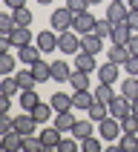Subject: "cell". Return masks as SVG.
<instances>
[{"label": "cell", "mask_w": 138, "mask_h": 152, "mask_svg": "<svg viewBox=\"0 0 138 152\" xmlns=\"http://www.w3.org/2000/svg\"><path fill=\"white\" fill-rule=\"evenodd\" d=\"M58 49L63 55H78L81 52V34L75 29H66V32H58Z\"/></svg>", "instance_id": "cell-1"}, {"label": "cell", "mask_w": 138, "mask_h": 152, "mask_svg": "<svg viewBox=\"0 0 138 152\" xmlns=\"http://www.w3.org/2000/svg\"><path fill=\"white\" fill-rule=\"evenodd\" d=\"M72 23H75V12L69 6L52 12V29H55V32H66V29H72Z\"/></svg>", "instance_id": "cell-2"}, {"label": "cell", "mask_w": 138, "mask_h": 152, "mask_svg": "<svg viewBox=\"0 0 138 152\" xmlns=\"http://www.w3.org/2000/svg\"><path fill=\"white\" fill-rule=\"evenodd\" d=\"M98 132H101L104 141H118L124 129H121V121L115 118V115H109V118H104L101 124H98Z\"/></svg>", "instance_id": "cell-3"}, {"label": "cell", "mask_w": 138, "mask_h": 152, "mask_svg": "<svg viewBox=\"0 0 138 152\" xmlns=\"http://www.w3.org/2000/svg\"><path fill=\"white\" fill-rule=\"evenodd\" d=\"M95 20H98V17L89 15V9H86V12H75V23H72V29H75L78 34H89V32H95Z\"/></svg>", "instance_id": "cell-4"}, {"label": "cell", "mask_w": 138, "mask_h": 152, "mask_svg": "<svg viewBox=\"0 0 138 152\" xmlns=\"http://www.w3.org/2000/svg\"><path fill=\"white\" fill-rule=\"evenodd\" d=\"M109 115H115L118 121H124L127 115H132V101L124 95H115V101L109 103Z\"/></svg>", "instance_id": "cell-5"}, {"label": "cell", "mask_w": 138, "mask_h": 152, "mask_svg": "<svg viewBox=\"0 0 138 152\" xmlns=\"http://www.w3.org/2000/svg\"><path fill=\"white\" fill-rule=\"evenodd\" d=\"M34 43H37V49H40L43 55H49V52L58 49V32H46V29H43L40 34H34Z\"/></svg>", "instance_id": "cell-6"}, {"label": "cell", "mask_w": 138, "mask_h": 152, "mask_svg": "<svg viewBox=\"0 0 138 152\" xmlns=\"http://www.w3.org/2000/svg\"><path fill=\"white\" fill-rule=\"evenodd\" d=\"M37 126H40V124L32 118V112H23V115H17V118H15V129H17L23 138H26V135H34V129H37Z\"/></svg>", "instance_id": "cell-7"}, {"label": "cell", "mask_w": 138, "mask_h": 152, "mask_svg": "<svg viewBox=\"0 0 138 152\" xmlns=\"http://www.w3.org/2000/svg\"><path fill=\"white\" fill-rule=\"evenodd\" d=\"M40 55L43 52L37 49V43H29V46H20V49H17V60H20V63H23V66H32V63H37V60H40Z\"/></svg>", "instance_id": "cell-8"}, {"label": "cell", "mask_w": 138, "mask_h": 152, "mask_svg": "<svg viewBox=\"0 0 138 152\" xmlns=\"http://www.w3.org/2000/svg\"><path fill=\"white\" fill-rule=\"evenodd\" d=\"M75 58V69H81V72H98V63H95V55L92 52H78V55H72Z\"/></svg>", "instance_id": "cell-9"}, {"label": "cell", "mask_w": 138, "mask_h": 152, "mask_svg": "<svg viewBox=\"0 0 138 152\" xmlns=\"http://www.w3.org/2000/svg\"><path fill=\"white\" fill-rule=\"evenodd\" d=\"M95 103V92L89 89H75L72 92V109H89Z\"/></svg>", "instance_id": "cell-10"}, {"label": "cell", "mask_w": 138, "mask_h": 152, "mask_svg": "<svg viewBox=\"0 0 138 152\" xmlns=\"http://www.w3.org/2000/svg\"><path fill=\"white\" fill-rule=\"evenodd\" d=\"M118 75H121V66L118 63H101L98 66V77H101L104 83H118Z\"/></svg>", "instance_id": "cell-11"}, {"label": "cell", "mask_w": 138, "mask_h": 152, "mask_svg": "<svg viewBox=\"0 0 138 152\" xmlns=\"http://www.w3.org/2000/svg\"><path fill=\"white\" fill-rule=\"evenodd\" d=\"M9 34H12V43H15L17 49H20V46H29V43L34 40V34L29 32V26H15Z\"/></svg>", "instance_id": "cell-12"}, {"label": "cell", "mask_w": 138, "mask_h": 152, "mask_svg": "<svg viewBox=\"0 0 138 152\" xmlns=\"http://www.w3.org/2000/svg\"><path fill=\"white\" fill-rule=\"evenodd\" d=\"M60 138H63V132H60L58 126H49V129H40V141L46 149H58L60 144Z\"/></svg>", "instance_id": "cell-13"}, {"label": "cell", "mask_w": 138, "mask_h": 152, "mask_svg": "<svg viewBox=\"0 0 138 152\" xmlns=\"http://www.w3.org/2000/svg\"><path fill=\"white\" fill-rule=\"evenodd\" d=\"M81 49H84V52H92V55H98V52L104 49V37H98L95 32L81 34Z\"/></svg>", "instance_id": "cell-14"}, {"label": "cell", "mask_w": 138, "mask_h": 152, "mask_svg": "<svg viewBox=\"0 0 138 152\" xmlns=\"http://www.w3.org/2000/svg\"><path fill=\"white\" fill-rule=\"evenodd\" d=\"M69 60H52V80L58 83H69Z\"/></svg>", "instance_id": "cell-15"}, {"label": "cell", "mask_w": 138, "mask_h": 152, "mask_svg": "<svg viewBox=\"0 0 138 152\" xmlns=\"http://www.w3.org/2000/svg\"><path fill=\"white\" fill-rule=\"evenodd\" d=\"M78 124V118L72 115V109L66 112H55V126L60 129V132H72V126Z\"/></svg>", "instance_id": "cell-16"}, {"label": "cell", "mask_w": 138, "mask_h": 152, "mask_svg": "<svg viewBox=\"0 0 138 152\" xmlns=\"http://www.w3.org/2000/svg\"><path fill=\"white\" fill-rule=\"evenodd\" d=\"M127 15H129V6H127V3H109V6H106V17H109L112 23H124Z\"/></svg>", "instance_id": "cell-17"}, {"label": "cell", "mask_w": 138, "mask_h": 152, "mask_svg": "<svg viewBox=\"0 0 138 152\" xmlns=\"http://www.w3.org/2000/svg\"><path fill=\"white\" fill-rule=\"evenodd\" d=\"M129 37H132V29L127 26V20H124V23H112V34H109L112 43H124V46H127Z\"/></svg>", "instance_id": "cell-18"}, {"label": "cell", "mask_w": 138, "mask_h": 152, "mask_svg": "<svg viewBox=\"0 0 138 152\" xmlns=\"http://www.w3.org/2000/svg\"><path fill=\"white\" fill-rule=\"evenodd\" d=\"M129 58H132V52H129L124 43H112V46H109V60H112V63L121 66V63H127Z\"/></svg>", "instance_id": "cell-19"}, {"label": "cell", "mask_w": 138, "mask_h": 152, "mask_svg": "<svg viewBox=\"0 0 138 152\" xmlns=\"http://www.w3.org/2000/svg\"><path fill=\"white\" fill-rule=\"evenodd\" d=\"M32 72H34V77H37V83L52 80V63H49V60H37V63H32Z\"/></svg>", "instance_id": "cell-20"}, {"label": "cell", "mask_w": 138, "mask_h": 152, "mask_svg": "<svg viewBox=\"0 0 138 152\" xmlns=\"http://www.w3.org/2000/svg\"><path fill=\"white\" fill-rule=\"evenodd\" d=\"M52 112H55V106H52V103H43V101H40V103H37V106L32 109V118H34V121H37V124L43 126V124H49Z\"/></svg>", "instance_id": "cell-21"}, {"label": "cell", "mask_w": 138, "mask_h": 152, "mask_svg": "<svg viewBox=\"0 0 138 152\" xmlns=\"http://www.w3.org/2000/svg\"><path fill=\"white\" fill-rule=\"evenodd\" d=\"M15 77H17V83H20V92H23V89H34V86H37V77H34L32 66H29V69H20Z\"/></svg>", "instance_id": "cell-22"}, {"label": "cell", "mask_w": 138, "mask_h": 152, "mask_svg": "<svg viewBox=\"0 0 138 152\" xmlns=\"http://www.w3.org/2000/svg\"><path fill=\"white\" fill-rule=\"evenodd\" d=\"M49 103L55 106V112H66V109H72V95H66V92H55L49 98Z\"/></svg>", "instance_id": "cell-23"}, {"label": "cell", "mask_w": 138, "mask_h": 152, "mask_svg": "<svg viewBox=\"0 0 138 152\" xmlns=\"http://www.w3.org/2000/svg\"><path fill=\"white\" fill-rule=\"evenodd\" d=\"M37 103H40V95L34 92V89H23V92H20V106H23V112H32Z\"/></svg>", "instance_id": "cell-24"}, {"label": "cell", "mask_w": 138, "mask_h": 152, "mask_svg": "<svg viewBox=\"0 0 138 152\" xmlns=\"http://www.w3.org/2000/svg\"><path fill=\"white\" fill-rule=\"evenodd\" d=\"M95 101L98 103H112L115 101V89H112V83H98V89H95Z\"/></svg>", "instance_id": "cell-25"}, {"label": "cell", "mask_w": 138, "mask_h": 152, "mask_svg": "<svg viewBox=\"0 0 138 152\" xmlns=\"http://www.w3.org/2000/svg\"><path fill=\"white\" fill-rule=\"evenodd\" d=\"M3 149H23V135L17 132V129H12V132H6L3 135Z\"/></svg>", "instance_id": "cell-26"}, {"label": "cell", "mask_w": 138, "mask_h": 152, "mask_svg": "<svg viewBox=\"0 0 138 152\" xmlns=\"http://www.w3.org/2000/svg\"><path fill=\"white\" fill-rule=\"evenodd\" d=\"M86 112H89V118H92L95 124H101L104 118H109V103H98V101H95Z\"/></svg>", "instance_id": "cell-27"}, {"label": "cell", "mask_w": 138, "mask_h": 152, "mask_svg": "<svg viewBox=\"0 0 138 152\" xmlns=\"http://www.w3.org/2000/svg\"><path fill=\"white\" fill-rule=\"evenodd\" d=\"M69 83H72V92H75V89H89V72L75 69V72L69 75Z\"/></svg>", "instance_id": "cell-28"}, {"label": "cell", "mask_w": 138, "mask_h": 152, "mask_svg": "<svg viewBox=\"0 0 138 152\" xmlns=\"http://www.w3.org/2000/svg\"><path fill=\"white\" fill-rule=\"evenodd\" d=\"M92 124H95L92 118H86V121H78L75 126H72V135H75L78 141H84V138H89V135H92Z\"/></svg>", "instance_id": "cell-29"}, {"label": "cell", "mask_w": 138, "mask_h": 152, "mask_svg": "<svg viewBox=\"0 0 138 152\" xmlns=\"http://www.w3.org/2000/svg\"><path fill=\"white\" fill-rule=\"evenodd\" d=\"M121 95L129 98V101H135V98H138V77H135V75H129L127 80L121 83Z\"/></svg>", "instance_id": "cell-30"}, {"label": "cell", "mask_w": 138, "mask_h": 152, "mask_svg": "<svg viewBox=\"0 0 138 152\" xmlns=\"http://www.w3.org/2000/svg\"><path fill=\"white\" fill-rule=\"evenodd\" d=\"M0 89H3V95H17L20 92V83H17L15 75H3V80H0Z\"/></svg>", "instance_id": "cell-31"}, {"label": "cell", "mask_w": 138, "mask_h": 152, "mask_svg": "<svg viewBox=\"0 0 138 152\" xmlns=\"http://www.w3.org/2000/svg\"><path fill=\"white\" fill-rule=\"evenodd\" d=\"M118 149H127V152L138 149V135H132V132H121V138H118Z\"/></svg>", "instance_id": "cell-32"}, {"label": "cell", "mask_w": 138, "mask_h": 152, "mask_svg": "<svg viewBox=\"0 0 138 152\" xmlns=\"http://www.w3.org/2000/svg\"><path fill=\"white\" fill-rule=\"evenodd\" d=\"M15 66H17V58H12L9 52H0V72H3V75H12Z\"/></svg>", "instance_id": "cell-33"}, {"label": "cell", "mask_w": 138, "mask_h": 152, "mask_svg": "<svg viewBox=\"0 0 138 152\" xmlns=\"http://www.w3.org/2000/svg\"><path fill=\"white\" fill-rule=\"evenodd\" d=\"M95 34H98V37H109L112 34V20L109 17H98V20H95Z\"/></svg>", "instance_id": "cell-34"}, {"label": "cell", "mask_w": 138, "mask_h": 152, "mask_svg": "<svg viewBox=\"0 0 138 152\" xmlns=\"http://www.w3.org/2000/svg\"><path fill=\"white\" fill-rule=\"evenodd\" d=\"M12 15H15V23H17V26H32V17H34V15H32L26 6L17 9V12H12Z\"/></svg>", "instance_id": "cell-35"}, {"label": "cell", "mask_w": 138, "mask_h": 152, "mask_svg": "<svg viewBox=\"0 0 138 152\" xmlns=\"http://www.w3.org/2000/svg\"><path fill=\"white\" fill-rule=\"evenodd\" d=\"M121 129L124 132H132V135H138V115L132 112V115H127V118L121 121Z\"/></svg>", "instance_id": "cell-36"}, {"label": "cell", "mask_w": 138, "mask_h": 152, "mask_svg": "<svg viewBox=\"0 0 138 152\" xmlns=\"http://www.w3.org/2000/svg\"><path fill=\"white\" fill-rule=\"evenodd\" d=\"M23 149H29V152H40V149H46V146H43V141H40V138L26 135V138H23Z\"/></svg>", "instance_id": "cell-37"}, {"label": "cell", "mask_w": 138, "mask_h": 152, "mask_svg": "<svg viewBox=\"0 0 138 152\" xmlns=\"http://www.w3.org/2000/svg\"><path fill=\"white\" fill-rule=\"evenodd\" d=\"M81 149H84V152H98V149H101V141H98L95 135H89V138L81 141Z\"/></svg>", "instance_id": "cell-38"}, {"label": "cell", "mask_w": 138, "mask_h": 152, "mask_svg": "<svg viewBox=\"0 0 138 152\" xmlns=\"http://www.w3.org/2000/svg\"><path fill=\"white\" fill-rule=\"evenodd\" d=\"M58 149H60V152H75V149H78V138H75V135H72V138H60Z\"/></svg>", "instance_id": "cell-39"}, {"label": "cell", "mask_w": 138, "mask_h": 152, "mask_svg": "<svg viewBox=\"0 0 138 152\" xmlns=\"http://www.w3.org/2000/svg\"><path fill=\"white\" fill-rule=\"evenodd\" d=\"M12 129H15V118H9V112H3L0 115V135H6Z\"/></svg>", "instance_id": "cell-40"}, {"label": "cell", "mask_w": 138, "mask_h": 152, "mask_svg": "<svg viewBox=\"0 0 138 152\" xmlns=\"http://www.w3.org/2000/svg\"><path fill=\"white\" fill-rule=\"evenodd\" d=\"M15 15H0V32H12L15 29Z\"/></svg>", "instance_id": "cell-41"}, {"label": "cell", "mask_w": 138, "mask_h": 152, "mask_svg": "<svg viewBox=\"0 0 138 152\" xmlns=\"http://www.w3.org/2000/svg\"><path fill=\"white\" fill-rule=\"evenodd\" d=\"M66 6L72 9V12H86L92 3H89V0H66Z\"/></svg>", "instance_id": "cell-42"}, {"label": "cell", "mask_w": 138, "mask_h": 152, "mask_svg": "<svg viewBox=\"0 0 138 152\" xmlns=\"http://www.w3.org/2000/svg\"><path fill=\"white\" fill-rule=\"evenodd\" d=\"M127 26L132 29V32H138V9H129V15H127Z\"/></svg>", "instance_id": "cell-43"}, {"label": "cell", "mask_w": 138, "mask_h": 152, "mask_svg": "<svg viewBox=\"0 0 138 152\" xmlns=\"http://www.w3.org/2000/svg\"><path fill=\"white\" fill-rule=\"evenodd\" d=\"M124 69H127L129 75H135V77H138V55H132V58L124 63Z\"/></svg>", "instance_id": "cell-44"}, {"label": "cell", "mask_w": 138, "mask_h": 152, "mask_svg": "<svg viewBox=\"0 0 138 152\" xmlns=\"http://www.w3.org/2000/svg\"><path fill=\"white\" fill-rule=\"evenodd\" d=\"M12 109V95H0V115Z\"/></svg>", "instance_id": "cell-45"}, {"label": "cell", "mask_w": 138, "mask_h": 152, "mask_svg": "<svg viewBox=\"0 0 138 152\" xmlns=\"http://www.w3.org/2000/svg\"><path fill=\"white\" fill-rule=\"evenodd\" d=\"M127 49L132 52V55H138V32H132V37L127 40Z\"/></svg>", "instance_id": "cell-46"}, {"label": "cell", "mask_w": 138, "mask_h": 152, "mask_svg": "<svg viewBox=\"0 0 138 152\" xmlns=\"http://www.w3.org/2000/svg\"><path fill=\"white\" fill-rule=\"evenodd\" d=\"M3 3H6L12 12H17V9H23V6H26V0H3Z\"/></svg>", "instance_id": "cell-47"}, {"label": "cell", "mask_w": 138, "mask_h": 152, "mask_svg": "<svg viewBox=\"0 0 138 152\" xmlns=\"http://www.w3.org/2000/svg\"><path fill=\"white\" fill-rule=\"evenodd\" d=\"M127 6L129 9H138V0H127Z\"/></svg>", "instance_id": "cell-48"}, {"label": "cell", "mask_w": 138, "mask_h": 152, "mask_svg": "<svg viewBox=\"0 0 138 152\" xmlns=\"http://www.w3.org/2000/svg\"><path fill=\"white\" fill-rule=\"evenodd\" d=\"M132 112H135V115H138V98H135V101H132Z\"/></svg>", "instance_id": "cell-49"}, {"label": "cell", "mask_w": 138, "mask_h": 152, "mask_svg": "<svg viewBox=\"0 0 138 152\" xmlns=\"http://www.w3.org/2000/svg\"><path fill=\"white\" fill-rule=\"evenodd\" d=\"M89 3H92V6H98V3H104V0H89Z\"/></svg>", "instance_id": "cell-50"}, {"label": "cell", "mask_w": 138, "mask_h": 152, "mask_svg": "<svg viewBox=\"0 0 138 152\" xmlns=\"http://www.w3.org/2000/svg\"><path fill=\"white\" fill-rule=\"evenodd\" d=\"M37 3H43V6H46V3H52V0H37Z\"/></svg>", "instance_id": "cell-51"}, {"label": "cell", "mask_w": 138, "mask_h": 152, "mask_svg": "<svg viewBox=\"0 0 138 152\" xmlns=\"http://www.w3.org/2000/svg\"><path fill=\"white\" fill-rule=\"evenodd\" d=\"M109 3H127V0H109Z\"/></svg>", "instance_id": "cell-52"}]
</instances>
